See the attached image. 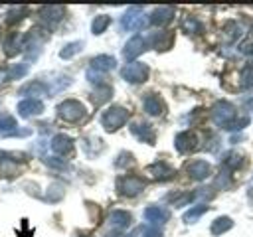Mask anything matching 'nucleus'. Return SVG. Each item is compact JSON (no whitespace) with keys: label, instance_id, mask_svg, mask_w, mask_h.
Here are the masks:
<instances>
[{"label":"nucleus","instance_id":"1","mask_svg":"<svg viewBox=\"0 0 253 237\" xmlns=\"http://www.w3.org/2000/svg\"><path fill=\"white\" fill-rule=\"evenodd\" d=\"M235 117H237V111H235V107L229 103V101H217L215 105H213V109H211V118H213V122L215 124H219L221 128H227L233 120H235Z\"/></svg>","mask_w":253,"mask_h":237},{"label":"nucleus","instance_id":"2","mask_svg":"<svg viewBox=\"0 0 253 237\" xmlns=\"http://www.w3.org/2000/svg\"><path fill=\"white\" fill-rule=\"evenodd\" d=\"M126 120H128V111H126L125 107H119V105L107 109V111L103 113V117H101V124H103L105 130H109V132L121 128Z\"/></svg>","mask_w":253,"mask_h":237},{"label":"nucleus","instance_id":"3","mask_svg":"<svg viewBox=\"0 0 253 237\" xmlns=\"http://www.w3.org/2000/svg\"><path fill=\"white\" fill-rule=\"evenodd\" d=\"M57 115L67 122H79L87 115V111H85L83 103H79L75 99H65L63 103L57 105Z\"/></svg>","mask_w":253,"mask_h":237},{"label":"nucleus","instance_id":"4","mask_svg":"<svg viewBox=\"0 0 253 237\" xmlns=\"http://www.w3.org/2000/svg\"><path fill=\"white\" fill-rule=\"evenodd\" d=\"M144 186H146V180L140 178V176H134V174H126V176H121V178L117 180V190H119V194L128 196V198L140 194V192L144 190Z\"/></svg>","mask_w":253,"mask_h":237},{"label":"nucleus","instance_id":"5","mask_svg":"<svg viewBox=\"0 0 253 237\" xmlns=\"http://www.w3.org/2000/svg\"><path fill=\"white\" fill-rule=\"evenodd\" d=\"M148 73H150V69H148V65L142 63V61H130L128 65H125V67L121 69L123 79L128 81V83H142V81H146Z\"/></svg>","mask_w":253,"mask_h":237},{"label":"nucleus","instance_id":"6","mask_svg":"<svg viewBox=\"0 0 253 237\" xmlns=\"http://www.w3.org/2000/svg\"><path fill=\"white\" fill-rule=\"evenodd\" d=\"M123 30H138L144 26V16H142V6H130L125 16L121 18Z\"/></svg>","mask_w":253,"mask_h":237},{"label":"nucleus","instance_id":"7","mask_svg":"<svg viewBox=\"0 0 253 237\" xmlns=\"http://www.w3.org/2000/svg\"><path fill=\"white\" fill-rule=\"evenodd\" d=\"M186 172H188V176H190L192 180L202 182V180H206V178L211 174V166H210V162H206V160H192V162L186 164Z\"/></svg>","mask_w":253,"mask_h":237},{"label":"nucleus","instance_id":"8","mask_svg":"<svg viewBox=\"0 0 253 237\" xmlns=\"http://www.w3.org/2000/svg\"><path fill=\"white\" fill-rule=\"evenodd\" d=\"M144 49H146V40H144L142 36H132V38L125 43L123 55H125V59L132 61V59H134V57H138Z\"/></svg>","mask_w":253,"mask_h":237},{"label":"nucleus","instance_id":"9","mask_svg":"<svg viewBox=\"0 0 253 237\" xmlns=\"http://www.w3.org/2000/svg\"><path fill=\"white\" fill-rule=\"evenodd\" d=\"M174 146H176V150H178V152L188 154V152H192V150L198 146V138H196V134H194L192 130H184V132L176 134Z\"/></svg>","mask_w":253,"mask_h":237},{"label":"nucleus","instance_id":"10","mask_svg":"<svg viewBox=\"0 0 253 237\" xmlns=\"http://www.w3.org/2000/svg\"><path fill=\"white\" fill-rule=\"evenodd\" d=\"M142 215H144V219H146L152 227L166 223V221H168V217H170L168 209H164V207H160V205H148V207L144 209V213H142Z\"/></svg>","mask_w":253,"mask_h":237},{"label":"nucleus","instance_id":"11","mask_svg":"<svg viewBox=\"0 0 253 237\" xmlns=\"http://www.w3.org/2000/svg\"><path fill=\"white\" fill-rule=\"evenodd\" d=\"M142 107H144V111H146L148 115H152V117H158V115H162V113L166 111V105H164L162 97H158L156 93H148V95L144 97V101H142Z\"/></svg>","mask_w":253,"mask_h":237},{"label":"nucleus","instance_id":"12","mask_svg":"<svg viewBox=\"0 0 253 237\" xmlns=\"http://www.w3.org/2000/svg\"><path fill=\"white\" fill-rule=\"evenodd\" d=\"M63 8L61 6H43L40 10V16H42V22L47 26V28H53L61 18H63Z\"/></svg>","mask_w":253,"mask_h":237},{"label":"nucleus","instance_id":"13","mask_svg":"<svg viewBox=\"0 0 253 237\" xmlns=\"http://www.w3.org/2000/svg\"><path fill=\"white\" fill-rule=\"evenodd\" d=\"M43 111V103L40 101V99H34V97H28V99H24L20 105H18V113L22 115V117H34V115H40Z\"/></svg>","mask_w":253,"mask_h":237},{"label":"nucleus","instance_id":"14","mask_svg":"<svg viewBox=\"0 0 253 237\" xmlns=\"http://www.w3.org/2000/svg\"><path fill=\"white\" fill-rule=\"evenodd\" d=\"M130 132H132L140 142H146V144H154V140H156V134H154L152 126L146 124V122H134V124L130 126Z\"/></svg>","mask_w":253,"mask_h":237},{"label":"nucleus","instance_id":"15","mask_svg":"<svg viewBox=\"0 0 253 237\" xmlns=\"http://www.w3.org/2000/svg\"><path fill=\"white\" fill-rule=\"evenodd\" d=\"M49 146H51V150H53L55 154L63 156V154H69V152L73 150V140H71L67 134H55V136L51 138Z\"/></svg>","mask_w":253,"mask_h":237},{"label":"nucleus","instance_id":"16","mask_svg":"<svg viewBox=\"0 0 253 237\" xmlns=\"http://www.w3.org/2000/svg\"><path fill=\"white\" fill-rule=\"evenodd\" d=\"M172 16H174V8L172 6H158L150 14V24L152 26H164V24H168L172 20Z\"/></svg>","mask_w":253,"mask_h":237},{"label":"nucleus","instance_id":"17","mask_svg":"<svg viewBox=\"0 0 253 237\" xmlns=\"http://www.w3.org/2000/svg\"><path fill=\"white\" fill-rule=\"evenodd\" d=\"M117 231H121V229H125V227H128L130 225V221H132V215L128 213V211H123V209H115V211H111V215H109V219H107Z\"/></svg>","mask_w":253,"mask_h":237},{"label":"nucleus","instance_id":"18","mask_svg":"<svg viewBox=\"0 0 253 237\" xmlns=\"http://www.w3.org/2000/svg\"><path fill=\"white\" fill-rule=\"evenodd\" d=\"M146 172H148L154 180H170V178L174 176V170H172L168 164H164V162H154L152 166L146 168Z\"/></svg>","mask_w":253,"mask_h":237},{"label":"nucleus","instance_id":"19","mask_svg":"<svg viewBox=\"0 0 253 237\" xmlns=\"http://www.w3.org/2000/svg\"><path fill=\"white\" fill-rule=\"evenodd\" d=\"M117 65V59L113 55H97L91 59V69L99 71V73H105V71H111L113 67Z\"/></svg>","mask_w":253,"mask_h":237},{"label":"nucleus","instance_id":"20","mask_svg":"<svg viewBox=\"0 0 253 237\" xmlns=\"http://www.w3.org/2000/svg\"><path fill=\"white\" fill-rule=\"evenodd\" d=\"M174 41V36L168 34V32H156L154 36H150V43L156 47V49H168Z\"/></svg>","mask_w":253,"mask_h":237},{"label":"nucleus","instance_id":"21","mask_svg":"<svg viewBox=\"0 0 253 237\" xmlns=\"http://www.w3.org/2000/svg\"><path fill=\"white\" fill-rule=\"evenodd\" d=\"M233 227V221H231V217H227V215H219L217 219H213V223H211V235H221V233H225V231H229Z\"/></svg>","mask_w":253,"mask_h":237},{"label":"nucleus","instance_id":"22","mask_svg":"<svg viewBox=\"0 0 253 237\" xmlns=\"http://www.w3.org/2000/svg\"><path fill=\"white\" fill-rule=\"evenodd\" d=\"M20 93H22V95H34V99H36L38 95H47L49 91H47V85H45V83H42V81H32V83H28L26 87H22Z\"/></svg>","mask_w":253,"mask_h":237},{"label":"nucleus","instance_id":"23","mask_svg":"<svg viewBox=\"0 0 253 237\" xmlns=\"http://www.w3.org/2000/svg\"><path fill=\"white\" fill-rule=\"evenodd\" d=\"M206 211H208V205L206 203H200V205H194L192 209H188L182 219H184V223H196Z\"/></svg>","mask_w":253,"mask_h":237},{"label":"nucleus","instance_id":"24","mask_svg":"<svg viewBox=\"0 0 253 237\" xmlns=\"http://www.w3.org/2000/svg\"><path fill=\"white\" fill-rule=\"evenodd\" d=\"M109 24H111V18H109L107 14H99V16H95V20H93V24H91V32H93L95 36H99V34H103V32L107 30Z\"/></svg>","mask_w":253,"mask_h":237},{"label":"nucleus","instance_id":"25","mask_svg":"<svg viewBox=\"0 0 253 237\" xmlns=\"http://www.w3.org/2000/svg\"><path fill=\"white\" fill-rule=\"evenodd\" d=\"M221 164H223V168L229 172V170H235V168H239V166L243 164V158H241V154H235V152H227V154L223 156Z\"/></svg>","mask_w":253,"mask_h":237},{"label":"nucleus","instance_id":"26","mask_svg":"<svg viewBox=\"0 0 253 237\" xmlns=\"http://www.w3.org/2000/svg\"><path fill=\"white\" fill-rule=\"evenodd\" d=\"M111 93H113V89L109 87V85H99V89L93 93V103L95 105H103L105 101H109L111 99Z\"/></svg>","mask_w":253,"mask_h":237},{"label":"nucleus","instance_id":"27","mask_svg":"<svg viewBox=\"0 0 253 237\" xmlns=\"http://www.w3.org/2000/svg\"><path fill=\"white\" fill-rule=\"evenodd\" d=\"M83 49V41H71V43H67L61 51H59V57L61 59H69V57H73L75 53H79Z\"/></svg>","mask_w":253,"mask_h":237},{"label":"nucleus","instance_id":"28","mask_svg":"<svg viewBox=\"0 0 253 237\" xmlns=\"http://www.w3.org/2000/svg\"><path fill=\"white\" fill-rule=\"evenodd\" d=\"M241 87H243V89L253 87V63H247V65L241 69Z\"/></svg>","mask_w":253,"mask_h":237},{"label":"nucleus","instance_id":"29","mask_svg":"<svg viewBox=\"0 0 253 237\" xmlns=\"http://www.w3.org/2000/svg\"><path fill=\"white\" fill-rule=\"evenodd\" d=\"M223 32H227V41H233V40H237V38H239V34H241V30H239L237 22H233V20L225 22V26H223Z\"/></svg>","mask_w":253,"mask_h":237},{"label":"nucleus","instance_id":"30","mask_svg":"<svg viewBox=\"0 0 253 237\" xmlns=\"http://www.w3.org/2000/svg\"><path fill=\"white\" fill-rule=\"evenodd\" d=\"M26 73H28V63H18L8 71V79H18V77H24Z\"/></svg>","mask_w":253,"mask_h":237},{"label":"nucleus","instance_id":"31","mask_svg":"<svg viewBox=\"0 0 253 237\" xmlns=\"http://www.w3.org/2000/svg\"><path fill=\"white\" fill-rule=\"evenodd\" d=\"M61 198H63V188H61V186H57V184L49 186L45 199H47V201H57V199H61Z\"/></svg>","mask_w":253,"mask_h":237},{"label":"nucleus","instance_id":"32","mask_svg":"<svg viewBox=\"0 0 253 237\" xmlns=\"http://www.w3.org/2000/svg\"><path fill=\"white\" fill-rule=\"evenodd\" d=\"M184 30L190 32V34H198V32H202V24H200L196 18H188V20L184 22Z\"/></svg>","mask_w":253,"mask_h":237},{"label":"nucleus","instance_id":"33","mask_svg":"<svg viewBox=\"0 0 253 237\" xmlns=\"http://www.w3.org/2000/svg\"><path fill=\"white\" fill-rule=\"evenodd\" d=\"M132 162V154L130 152H121L119 154V160H115V166L117 168H125V166H128Z\"/></svg>","mask_w":253,"mask_h":237},{"label":"nucleus","instance_id":"34","mask_svg":"<svg viewBox=\"0 0 253 237\" xmlns=\"http://www.w3.org/2000/svg\"><path fill=\"white\" fill-rule=\"evenodd\" d=\"M24 14H26V8H14V10L8 14V22H18V20L24 18Z\"/></svg>","mask_w":253,"mask_h":237},{"label":"nucleus","instance_id":"35","mask_svg":"<svg viewBox=\"0 0 253 237\" xmlns=\"http://www.w3.org/2000/svg\"><path fill=\"white\" fill-rule=\"evenodd\" d=\"M247 122H249V118H247V117H243V118H239V120H233V122L227 126V130H241Z\"/></svg>","mask_w":253,"mask_h":237},{"label":"nucleus","instance_id":"36","mask_svg":"<svg viewBox=\"0 0 253 237\" xmlns=\"http://www.w3.org/2000/svg\"><path fill=\"white\" fill-rule=\"evenodd\" d=\"M43 162L47 164V166H51V168H65V162H61V160H55V158H49V156H43Z\"/></svg>","mask_w":253,"mask_h":237},{"label":"nucleus","instance_id":"37","mask_svg":"<svg viewBox=\"0 0 253 237\" xmlns=\"http://www.w3.org/2000/svg\"><path fill=\"white\" fill-rule=\"evenodd\" d=\"M144 237H164V235H162V231L158 227H148L144 231Z\"/></svg>","mask_w":253,"mask_h":237},{"label":"nucleus","instance_id":"38","mask_svg":"<svg viewBox=\"0 0 253 237\" xmlns=\"http://www.w3.org/2000/svg\"><path fill=\"white\" fill-rule=\"evenodd\" d=\"M239 51H241V53H245V55H249V57H253V41L243 43V45L239 47Z\"/></svg>","mask_w":253,"mask_h":237}]
</instances>
